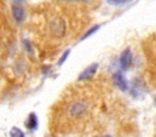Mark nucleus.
I'll list each match as a JSON object with an SVG mask.
<instances>
[{
  "label": "nucleus",
  "mask_w": 156,
  "mask_h": 137,
  "mask_svg": "<svg viewBox=\"0 0 156 137\" xmlns=\"http://www.w3.org/2000/svg\"><path fill=\"white\" fill-rule=\"evenodd\" d=\"M13 12H15V16H16V18H22L23 17V9L21 7V6H15L13 7Z\"/></svg>",
  "instance_id": "6"
},
{
  "label": "nucleus",
  "mask_w": 156,
  "mask_h": 137,
  "mask_svg": "<svg viewBox=\"0 0 156 137\" xmlns=\"http://www.w3.org/2000/svg\"><path fill=\"white\" fill-rule=\"evenodd\" d=\"M107 137H109V136H107Z\"/></svg>",
  "instance_id": "9"
},
{
  "label": "nucleus",
  "mask_w": 156,
  "mask_h": 137,
  "mask_svg": "<svg viewBox=\"0 0 156 137\" xmlns=\"http://www.w3.org/2000/svg\"><path fill=\"white\" fill-rule=\"evenodd\" d=\"M115 83H116L122 90H125V89L127 87V86H126V81L122 79V75H121V74H116V75H115Z\"/></svg>",
  "instance_id": "5"
},
{
  "label": "nucleus",
  "mask_w": 156,
  "mask_h": 137,
  "mask_svg": "<svg viewBox=\"0 0 156 137\" xmlns=\"http://www.w3.org/2000/svg\"><path fill=\"white\" fill-rule=\"evenodd\" d=\"M96 91L91 83L73 87L58 107L57 120L61 126H72L86 120L94 106Z\"/></svg>",
  "instance_id": "2"
},
{
  "label": "nucleus",
  "mask_w": 156,
  "mask_h": 137,
  "mask_svg": "<svg viewBox=\"0 0 156 137\" xmlns=\"http://www.w3.org/2000/svg\"><path fill=\"white\" fill-rule=\"evenodd\" d=\"M110 4L113 5H121V4H125V2H128L129 0H108Z\"/></svg>",
  "instance_id": "8"
},
{
  "label": "nucleus",
  "mask_w": 156,
  "mask_h": 137,
  "mask_svg": "<svg viewBox=\"0 0 156 137\" xmlns=\"http://www.w3.org/2000/svg\"><path fill=\"white\" fill-rule=\"evenodd\" d=\"M131 61H132V55H131V51L127 49V50L123 52L122 57H121V65H122V67L125 69L128 68V66L131 65Z\"/></svg>",
  "instance_id": "3"
},
{
  "label": "nucleus",
  "mask_w": 156,
  "mask_h": 137,
  "mask_svg": "<svg viewBox=\"0 0 156 137\" xmlns=\"http://www.w3.org/2000/svg\"><path fill=\"white\" fill-rule=\"evenodd\" d=\"M33 28L45 47H61L75 38L85 24L76 6L48 5L33 16Z\"/></svg>",
  "instance_id": "1"
},
{
  "label": "nucleus",
  "mask_w": 156,
  "mask_h": 137,
  "mask_svg": "<svg viewBox=\"0 0 156 137\" xmlns=\"http://www.w3.org/2000/svg\"><path fill=\"white\" fill-rule=\"evenodd\" d=\"M11 136L12 137H24V135L22 134V131L20 130V129H12V131H11Z\"/></svg>",
  "instance_id": "7"
},
{
  "label": "nucleus",
  "mask_w": 156,
  "mask_h": 137,
  "mask_svg": "<svg viewBox=\"0 0 156 137\" xmlns=\"http://www.w3.org/2000/svg\"><path fill=\"white\" fill-rule=\"evenodd\" d=\"M37 124H38V121H37V118H35V115L34 114H32L30 117H29V119H28V123H27V126L29 128V129H35L37 128Z\"/></svg>",
  "instance_id": "4"
}]
</instances>
